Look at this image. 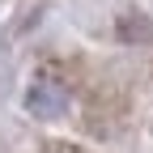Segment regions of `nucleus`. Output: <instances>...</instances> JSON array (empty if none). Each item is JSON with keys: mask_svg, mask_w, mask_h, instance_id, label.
<instances>
[{"mask_svg": "<svg viewBox=\"0 0 153 153\" xmlns=\"http://www.w3.org/2000/svg\"><path fill=\"white\" fill-rule=\"evenodd\" d=\"M72 106V94L60 76H38V81L26 89V111L34 119H64Z\"/></svg>", "mask_w": 153, "mask_h": 153, "instance_id": "nucleus-1", "label": "nucleus"}, {"mask_svg": "<svg viewBox=\"0 0 153 153\" xmlns=\"http://www.w3.org/2000/svg\"><path fill=\"white\" fill-rule=\"evenodd\" d=\"M43 153H85V149H76L68 140H51V145H43Z\"/></svg>", "mask_w": 153, "mask_h": 153, "instance_id": "nucleus-2", "label": "nucleus"}]
</instances>
